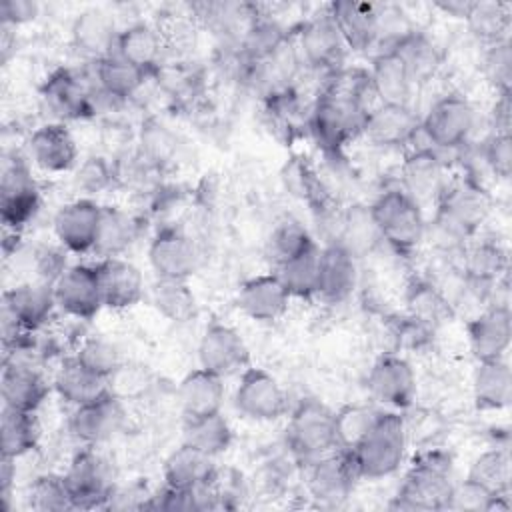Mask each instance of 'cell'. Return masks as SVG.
Returning <instances> with one entry per match:
<instances>
[{
  "label": "cell",
  "instance_id": "cell-1",
  "mask_svg": "<svg viewBox=\"0 0 512 512\" xmlns=\"http://www.w3.org/2000/svg\"><path fill=\"white\" fill-rule=\"evenodd\" d=\"M452 486L450 454L430 448L414 458L388 506L392 510H446Z\"/></svg>",
  "mask_w": 512,
  "mask_h": 512
},
{
  "label": "cell",
  "instance_id": "cell-2",
  "mask_svg": "<svg viewBox=\"0 0 512 512\" xmlns=\"http://www.w3.org/2000/svg\"><path fill=\"white\" fill-rule=\"evenodd\" d=\"M408 448V428L400 414L380 412L366 436L346 450L358 472V478L380 480L400 470Z\"/></svg>",
  "mask_w": 512,
  "mask_h": 512
},
{
  "label": "cell",
  "instance_id": "cell-3",
  "mask_svg": "<svg viewBox=\"0 0 512 512\" xmlns=\"http://www.w3.org/2000/svg\"><path fill=\"white\" fill-rule=\"evenodd\" d=\"M366 114V104L324 90L310 112L308 130L326 154H340L352 138L362 134Z\"/></svg>",
  "mask_w": 512,
  "mask_h": 512
},
{
  "label": "cell",
  "instance_id": "cell-4",
  "mask_svg": "<svg viewBox=\"0 0 512 512\" xmlns=\"http://www.w3.org/2000/svg\"><path fill=\"white\" fill-rule=\"evenodd\" d=\"M380 238L398 254L414 252L426 234L422 206L402 188L382 192L370 206Z\"/></svg>",
  "mask_w": 512,
  "mask_h": 512
},
{
  "label": "cell",
  "instance_id": "cell-5",
  "mask_svg": "<svg viewBox=\"0 0 512 512\" xmlns=\"http://www.w3.org/2000/svg\"><path fill=\"white\" fill-rule=\"evenodd\" d=\"M490 212V198L480 184L466 178L446 184L436 202L434 224L446 238L466 242L484 224Z\"/></svg>",
  "mask_w": 512,
  "mask_h": 512
},
{
  "label": "cell",
  "instance_id": "cell-6",
  "mask_svg": "<svg viewBox=\"0 0 512 512\" xmlns=\"http://www.w3.org/2000/svg\"><path fill=\"white\" fill-rule=\"evenodd\" d=\"M286 444L290 452L310 462L318 456H324L336 450L334 434V410L316 398L302 400L288 418L286 426Z\"/></svg>",
  "mask_w": 512,
  "mask_h": 512
},
{
  "label": "cell",
  "instance_id": "cell-7",
  "mask_svg": "<svg viewBox=\"0 0 512 512\" xmlns=\"http://www.w3.org/2000/svg\"><path fill=\"white\" fill-rule=\"evenodd\" d=\"M64 480L70 490L72 510L108 508L116 490L112 464L96 446H84L74 454L64 472Z\"/></svg>",
  "mask_w": 512,
  "mask_h": 512
},
{
  "label": "cell",
  "instance_id": "cell-8",
  "mask_svg": "<svg viewBox=\"0 0 512 512\" xmlns=\"http://www.w3.org/2000/svg\"><path fill=\"white\" fill-rule=\"evenodd\" d=\"M476 126V110L464 96H444L430 106L420 132L436 150H452L468 142Z\"/></svg>",
  "mask_w": 512,
  "mask_h": 512
},
{
  "label": "cell",
  "instance_id": "cell-9",
  "mask_svg": "<svg viewBox=\"0 0 512 512\" xmlns=\"http://www.w3.org/2000/svg\"><path fill=\"white\" fill-rule=\"evenodd\" d=\"M232 402L242 416L256 422L278 420L288 410V396L280 382L264 368L254 366L240 372Z\"/></svg>",
  "mask_w": 512,
  "mask_h": 512
},
{
  "label": "cell",
  "instance_id": "cell-10",
  "mask_svg": "<svg viewBox=\"0 0 512 512\" xmlns=\"http://www.w3.org/2000/svg\"><path fill=\"white\" fill-rule=\"evenodd\" d=\"M42 204L40 188L22 160L4 166L0 180V218L6 230L20 232L34 220Z\"/></svg>",
  "mask_w": 512,
  "mask_h": 512
},
{
  "label": "cell",
  "instance_id": "cell-11",
  "mask_svg": "<svg viewBox=\"0 0 512 512\" xmlns=\"http://www.w3.org/2000/svg\"><path fill=\"white\" fill-rule=\"evenodd\" d=\"M306 474V488L310 496L324 506L342 504L354 490L358 472L346 450H332L310 462Z\"/></svg>",
  "mask_w": 512,
  "mask_h": 512
},
{
  "label": "cell",
  "instance_id": "cell-12",
  "mask_svg": "<svg viewBox=\"0 0 512 512\" xmlns=\"http://www.w3.org/2000/svg\"><path fill=\"white\" fill-rule=\"evenodd\" d=\"M198 362L200 368L228 378L248 368L250 350L242 334L222 322L208 324L198 342Z\"/></svg>",
  "mask_w": 512,
  "mask_h": 512
},
{
  "label": "cell",
  "instance_id": "cell-13",
  "mask_svg": "<svg viewBox=\"0 0 512 512\" xmlns=\"http://www.w3.org/2000/svg\"><path fill=\"white\" fill-rule=\"evenodd\" d=\"M52 286L58 310L74 320L90 322L104 308L94 266L72 264Z\"/></svg>",
  "mask_w": 512,
  "mask_h": 512
},
{
  "label": "cell",
  "instance_id": "cell-14",
  "mask_svg": "<svg viewBox=\"0 0 512 512\" xmlns=\"http://www.w3.org/2000/svg\"><path fill=\"white\" fill-rule=\"evenodd\" d=\"M368 394L390 408L404 410L416 396V372L400 354H382L366 376Z\"/></svg>",
  "mask_w": 512,
  "mask_h": 512
},
{
  "label": "cell",
  "instance_id": "cell-15",
  "mask_svg": "<svg viewBox=\"0 0 512 512\" xmlns=\"http://www.w3.org/2000/svg\"><path fill=\"white\" fill-rule=\"evenodd\" d=\"M102 206L92 198H76L58 208L52 220L58 244L74 254L94 252Z\"/></svg>",
  "mask_w": 512,
  "mask_h": 512
},
{
  "label": "cell",
  "instance_id": "cell-16",
  "mask_svg": "<svg viewBox=\"0 0 512 512\" xmlns=\"http://www.w3.org/2000/svg\"><path fill=\"white\" fill-rule=\"evenodd\" d=\"M148 262L156 278L190 280L200 266V250L182 230L164 228L148 246Z\"/></svg>",
  "mask_w": 512,
  "mask_h": 512
},
{
  "label": "cell",
  "instance_id": "cell-17",
  "mask_svg": "<svg viewBox=\"0 0 512 512\" xmlns=\"http://www.w3.org/2000/svg\"><path fill=\"white\" fill-rule=\"evenodd\" d=\"M124 406L114 394H106L94 402L76 406L70 414V434L84 446H98L114 438L124 426Z\"/></svg>",
  "mask_w": 512,
  "mask_h": 512
},
{
  "label": "cell",
  "instance_id": "cell-18",
  "mask_svg": "<svg viewBox=\"0 0 512 512\" xmlns=\"http://www.w3.org/2000/svg\"><path fill=\"white\" fill-rule=\"evenodd\" d=\"M104 308L128 310L136 306L146 292L144 276L136 264L126 258H102L96 266Z\"/></svg>",
  "mask_w": 512,
  "mask_h": 512
},
{
  "label": "cell",
  "instance_id": "cell-19",
  "mask_svg": "<svg viewBox=\"0 0 512 512\" xmlns=\"http://www.w3.org/2000/svg\"><path fill=\"white\" fill-rule=\"evenodd\" d=\"M56 308L54 286L42 280L20 282L2 294V310L28 332L44 328Z\"/></svg>",
  "mask_w": 512,
  "mask_h": 512
},
{
  "label": "cell",
  "instance_id": "cell-20",
  "mask_svg": "<svg viewBox=\"0 0 512 512\" xmlns=\"http://www.w3.org/2000/svg\"><path fill=\"white\" fill-rule=\"evenodd\" d=\"M290 300L288 290L274 272L244 280L236 294L238 310L254 322H276L286 314Z\"/></svg>",
  "mask_w": 512,
  "mask_h": 512
},
{
  "label": "cell",
  "instance_id": "cell-21",
  "mask_svg": "<svg viewBox=\"0 0 512 512\" xmlns=\"http://www.w3.org/2000/svg\"><path fill=\"white\" fill-rule=\"evenodd\" d=\"M466 336L476 362L504 358L512 342L510 306H488L466 324Z\"/></svg>",
  "mask_w": 512,
  "mask_h": 512
},
{
  "label": "cell",
  "instance_id": "cell-22",
  "mask_svg": "<svg viewBox=\"0 0 512 512\" xmlns=\"http://www.w3.org/2000/svg\"><path fill=\"white\" fill-rule=\"evenodd\" d=\"M0 394L4 406L36 412L50 394V384L36 364L24 360H4Z\"/></svg>",
  "mask_w": 512,
  "mask_h": 512
},
{
  "label": "cell",
  "instance_id": "cell-23",
  "mask_svg": "<svg viewBox=\"0 0 512 512\" xmlns=\"http://www.w3.org/2000/svg\"><path fill=\"white\" fill-rule=\"evenodd\" d=\"M28 152L32 162L48 174H66L78 166V144L60 122L36 128L28 140Z\"/></svg>",
  "mask_w": 512,
  "mask_h": 512
},
{
  "label": "cell",
  "instance_id": "cell-24",
  "mask_svg": "<svg viewBox=\"0 0 512 512\" xmlns=\"http://www.w3.org/2000/svg\"><path fill=\"white\" fill-rule=\"evenodd\" d=\"M358 282L356 258L338 242L320 248L316 296L328 304H340L352 296Z\"/></svg>",
  "mask_w": 512,
  "mask_h": 512
},
{
  "label": "cell",
  "instance_id": "cell-25",
  "mask_svg": "<svg viewBox=\"0 0 512 512\" xmlns=\"http://www.w3.org/2000/svg\"><path fill=\"white\" fill-rule=\"evenodd\" d=\"M302 58L318 70H336L346 52V42L330 12L308 20L298 34Z\"/></svg>",
  "mask_w": 512,
  "mask_h": 512
},
{
  "label": "cell",
  "instance_id": "cell-26",
  "mask_svg": "<svg viewBox=\"0 0 512 512\" xmlns=\"http://www.w3.org/2000/svg\"><path fill=\"white\" fill-rule=\"evenodd\" d=\"M420 130V122L410 106L378 104L368 110L362 126V134L374 144L384 148H396L408 144Z\"/></svg>",
  "mask_w": 512,
  "mask_h": 512
},
{
  "label": "cell",
  "instance_id": "cell-27",
  "mask_svg": "<svg viewBox=\"0 0 512 512\" xmlns=\"http://www.w3.org/2000/svg\"><path fill=\"white\" fill-rule=\"evenodd\" d=\"M508 264V250L498 240H476L464 248V278L484 294H490V290L508 276Z\"/></svg>",
  "mask_w": 512,
  "mask_h": 512
},
{
  "label": "cell",
  "instance_id": "cell-28",
  "mask_svg": "<svg viewBox=\"0 0 512 512\" xmlns=\"http://www.w3.org/2000/svg\"><path fill=\"white\" fill-rule=\"evenodd\" d=\"M402 190L408 192L420 206L426 200L438 202L446 188L444 162L434 148H420L412 152L402 166Z\"/></svg>",
  "mask_w": 512,
  "mask_h": 512
},
{
  "label": "cell",
  "instance_id": "cell-29",
  "mask_svg": "<svg viewBox=\"0 0 512 512\" xmlns=\"http://www.w3.org/2000/svg\"><path fill=\"white\" fill-rule=\"evenodd\" d=\"M222 380L224 378L204 368H196L180 380L176 396H178V404L184 414V420L222 412V404H224Z\"/></svg>",
  "mask_w": 512,
  "mask_h": 512
},
{
  "label": "cell",
  "instance_id": "cell-30",
  "mask_svg": "<svg viewBox=\"0 0 512 512\" xmlns=\"http://www.w3.org/2000/svg\"><path fill=\"white\" fill-rule=\"evenodd\" d=\"M330 16L336 22L346 48L366 50L380 34V8L368 2H334Z\"/></svg>",
  "mask_w": 512,
  "mask_h": 512
},
{
  "label": "cell",
  "instance_id": "cell-31",
  "mask_svg": "<svg viewBox=\"0 0 512 512\" xmlns=\"http://www.w3.org/2000/svg\"><path fill=\"white\" fill-rule=\"evenodd\" d=\"M218 468L214 464V456L182 442L176 450L168 454L164 460V484L184 490H194L206 486L214 480Z\"/></svg>",
  "mask_w": 512,
  "mask_h": 512
},
{
  "label": "cell",
  "instance_id": "cell-32",
  "mask_svg": "<svg viewBox=\"0 0 512 512\" xmlns=\"http://www.w3.org/2000/svg\"><path fill=\"white\" fill-rule=\"evenodd\" d=\"M52 388L66 404H72L74 408L94 402L110 392L108 380L90 372L74 354L66 356L56 368Z\"/></svg>",
  "mask_w": 512,
  "mask_h": 512
},
{
  "label": "cell",
  "instance_id": "cell-33",
  "mask_svg": "<svg viewBox=\"0 0 512 512\" xmlns=\"http://www.w3.org/2000/svg\"><path fill=\"white\" fill-rule=\"evenodd\" d=\"M368 76L372 94L378 98L380 104L410 106V96L416 82L412 80L404 62L390 48L380 52L372 60Z\"/></svg>",
  "mask_w": 512,
  "mask_h": 512
},
{
  "label": "cell",
  "instance_id": "cell-34",
  "mask_svg": "<svg viewBox=\"0 0 512 512\" xmlns=\"http://www.w3.org/2000/svg\"><path fill=\"white\" fill-rule=\"evenodd\" d=\"M42 100L62 120H76L92 112L90 92L70 70H58L48 76L42 84Z\"/></svg>",
  "mask_w": 512,
  "mask_h": 512
},
{
  "label": "cell",
  "instance_id": "cell-35",
  "mask_svg": "<svg viewBox=\"0 0 512 512\" xmlns=\"http://www.w3.org/2000/svg\"><path fill=\"white\" fill-rule=\"evenodd\" d=\"M472 398L480 410H502L512 398V372L504 358L482 360L472 374Z\"/></svg>",
  "mask_w": 512,
  "mask_h": 512
},
{
  "label": "cell",
  "instance_id": "cell-36",
  "mask_svg": "<svg viewBox=\"0 0 512 512\" xmlns=\"http://www.w3.org/2000/svg\"><path fill=\"white\" fill-rule=\"evenodd\" d=\"M40 422L36 412H24L2 406L0 416V448L6 458H22L30 454L40 442Z\"/></svg>",
  "mask_w": 512,
  "mask_h": 512
},
{
  "label": "cell",
  "instance_id": "cell-37",
  "mask_svg": "<svg viewBox=\"0 0 512 512\" xmlns=\"http://www.w3.org/2000/svg\"><path fill=\"white\" fill-rule=\"evenodd\" d=\"M406 310L410 318L432 332L452 318V304L448 296L430 280H414L408 286Z\"/></svg>",
  "mask_w": 512,
  "mask_h": 512
},
{
  "label": "cell",
  "instance_id": "cell-38",
  "mask_svg": "<svg viewBox=\"0 0 512 512\" xmlns=\"http://www.w3.org/2000/svg\"><path fill=\"white\" fill-rule=\"evenodd\" d=\"M162 40L160 34L148 24H132L118 32L112 54L120 56L128 64L150 72L160 58Z\"/></svg>",
  "mask_w": 512,
  "mask_h": 512
},
{
  "label": "cell",
  "instance_id": "cell-39",
  "mask_svg": "<svg viewBox=\"0 0 512 512\" xmlns=\"http://www.w3.org/2000/svg\"><path fill=\"white\" fill-rule=\"evenodd\" d=\"M464 20L470 34L486 46L508 40L512 24L510 4L494 0H472Z\"/></svg>",
  "mask_w": 512,
  "mask_h": 512
},
{
  "label": "cell",
  "instance_id": "cell-40",
  "mask_svg": "<svg viewBox=\"0 0 512 512\" xmlns=\"http://www.w3.org/2000/svg\"><path fill=\"white\" fill-rule=\"evenodd\" d=\"M118 32L112 18L102 10H86L72 24L74 44L78 50L96 56V60L112 54Z\"/></svg>",
  "mask_w": 512,
  "mask_h": 512
},
{
  "label": "cell",
  "instance_id": "cell-41",
  "mask_svg": "<svg viewBox=\"0 0 512 512\" xmlns=\"http://www.w3.org/2000/svg\"><path fill=\"white\" fill-rule=\"evenodd\" d=\"M390 50L404 62L414 82H424L440 66V52L436 44L418 30L404 32L390 44Z\"/></svg>",
  "mask_w": 512,
  "mask_h": 512
},
{
  "label": "cell",
  "instance_id": "cell-42",
  "mask_svg": "<svg viewBox=\"0 0 512 512\" xmlns=\"http://www.w3.org/2000/svg\"><path fill=\"white\" fill-rule=\"evenodd\" d=\"M152 306L170 322H188L196 316L198 304L188 280L156 278L150 288Z\"/></svg>",
  "mask_w": 512,
  "mask_h": 512
},
{
  "label": "cell",
  "instance_id": "cell-43",
  "mask_svg": "<svg viewBox=\"0 0 512 512\" xmlns=\"http://www.w3.org/2000/svg\"><path fill=\"white\" fill-rule=\"evenodd\" d=\"M318 244L298 252L296 256L276 264L274 274L280 278L290 298H312L318 288Z\"/></svg>",
  "mask_w": 512,
  "mask_h": 512
},
{
  "label": "cell",
  "instance_id": "cell-44",
  "mask_svg": "<svg viewBox=\"0 0 512 512\" xmlns=\"http://www.w3.org/2000/svg\"><path fill=\"white\" fill-rule=\"evenodd\" d=\"M148 72L128 64L116 54H108L96 60V82L100 90L110 98H130L144 84Z\"/></svg>",
  "mask_w": 512,
  "mask_h": 512
},
{
  "label": "cell",
  "instance_id": "cell-45",
  "mask_svg": "<svg viewBox=\"0 0 512 512\" xmlns=\"http://www.w3.org/2000/svg\"><path fill=\"white\" fill-rule=\"evenodd\" d=\"M136 234H138V226L128 212L120 210L118 206H102L98 240H96L94 252L100 254L102 258L120 256L136 240Z\"/></svg>",
  "mask_w": 512,
  "mask_h": 512
},
{
  "label": "cell",
  "instance_id": "cell-46",
  "mask_svg": "<svg viewBox=\"0 0 512 512\" xmlns=\"http://www.w3.org/2000/svg\"><path fill=\"white\" fill-rule=\"evenodd\" d=\"M378 240L382 238L374 224L370 206H350L338 218V238L334 242L342 244L354 258L370 252Z\"/></svg>",
  "mask_w": 512,
  "mask_h": 512
},
{
  "label": "cell",
  "instance_id": "cell-47",
  "mask_svg": "<svg viewBox=\"0 0 512 512\" xmlns=\"http://www.w3.org/2000/svg\"><path fill=\"white\" fill-rule=\"evenodd\" d=\"M184 442L216 458L218 454L230 448L232 428L228 420L222 416V412L200 416V418H186Z\"/></svg>",
  "mask_w": 512,
  "mask_h": 512
},
{
  "label": "cell",
  "instance_id": "cell-48",
  "mask_svg": "<svg viewBox=\"0 0 512 512\" xmlns=\"http://www.w3.org/2000/svg\"><path fill=\"white\" fill-rule=\"evenodd\" d=\"M510 492H492L482 484L464 478L462 482H454L446 510L460 512H492V510H508Z\"/></svg>",
  "mask_w": 512,
  "mask_h": 512
},
{
  "label": "cell",
  "instance_id": "cell-49",
  "mask_svg": "<svg viewBox=\"0 0 512 512\" xmlns=\"http://www.w3.org/2000/svg\"><path fill=\"white\" fill-rule=\"evenodd\" d=\"M380 410L370 404H346L334 412V434L340 450H352L372 428Z\"/></svg>",
  "mask_w": 512,
  "mask_h": 512
},
{
  "label": "cell",
  "instance_id": "cell-50",
  "mask_svg": "<svg viewBox=\"0 0 512 512\" xmlns=\"http://www.w3.org/2000/svg\"><path fill=\"white\" fill-rule=\"evenodd\" d=\"M466 478L482 484L484 488H488L492 492H510L512 468H510L508 450L502 446L484 450L470 464Z\"/></svg>",
  "mask_w": 512,
  "mask_h": 512
},
{
  "label": "cell",
  "instance_id": "cell-51",
  "mask_svg": "<svg viewBox=\"0 0 512 512\" xmlns=\"http://www.w3.org/2000/svg\"><path fill=\"white\" fill-rule=\"evenodd\" d=\"M28 506L36 512L72 510V498L64 474H40L28 490Z\"/></svg>",
  "mask_w": 512,
  "mask_h": 512
},
{
  "label": "cell",
  "instance_id": "cell-52",
  "mask_svg": "<svg viewBox=\"0 0 512 512\" xmlns=\"http://www.w3.org/2000/svg\"><path fill=\"white\" fill-rule=\"evenodd\" d=\"M74 356H76L90 372H94V374H98V376H102V378H106V380H108V378L120 368V364L124 362V360H122V354H120V348H118L112 340H108V338H104V336H88V338H84V340L78 344Z\"/></svg>",
  "mask_w": 512,
  "mask_h": 512
},
{
  "label": "cell",
  "instance_id": "cell-53",
  "mask_svg": "<svg viewBox=\"0 0 512 512\" xmlns=\"http://www.w3.org/2000/svg\"><path fill=\"white\" fill-rule=\"evenodd\" d=\"M314 238L310 236V232L296 220L286 218L282 222L276 224V228L270 234L268 246H270V254L274 258L276 264L296 256L298 252L314 246Z\"/></svg>",
  "mask_w": 512,
  "mask_h": 512
},
{
  "label": "cell",
  "instance_id": "cell-54",
  "mask_svg": "<svg viewBox=\"0 0 512 512\" xmlns=\"http://www.w3.org/2000/svg\"><path fill=\"white\" fill-rule=\"evenodd\" d=\"M284 46L282 28L270 20H254L244 38V50L252 62H262L274 56Z\"/></svg>",
  "mask_w": 512,
  "mask_h": 512
},
{
  "label": "cell",
  "instance_id": "cell-55",
  "mask_svg": "<svg viewBox=\"0 0 512 512\" xmlns=\"http://www.w3.org/2000/svg\"><path fill=\"white\" fill-rule=\"evenodd\" d=\"M482 72L498 94H510L512 86V48L508 40L490 44L484 52Z\"/></svg>",
  "mask_w": 512,
  "mask_h": 512
},
{
  "label": "cell",
  "instance_id": "cell-56",
  "mask_svg": "<svg viewBox=\"0 0 512 512\" xmlns=\"http://www.w3.org/2000/svg\"><path fill=\"white\" fill-rule=\"evenodd\" d=\"M112 176L114 174H112L108 162L100 156H92V158L84 160L82 164H78V168L74 172V186L78 192L86 194L82 198H90L92 194L102 192L112 182Z\"/></svg>",
  "mask_w": 512,
  "mask_h": 512
},
{
  "label": "cell",
  "instance_id": "cell-57",
  "mask_svg": "<svg viewBox=\"0 0 512 512\" xmlns=\"http://www.w3.org/2000/svg\"><path fill=\"white\" fill-rule=\"evenodd\" d=\"M150 384L148 370L144 366L122 362L120 368L108 378V390L120 400L144 394Z\"/></svg>",
  "mask_w": 512,
  "mask_h": 512
},
{
  "label": "cell",
  "instance_id": "cell-58",
  "mask_svg": "<svg viewBox=\"0 0 512 512\" xmlns=\"http://www.w3.org/2000/svg\"><path fill=\"white\" fill-rule=\"evenodd\" d=\"M482 158L490 172L502 180L510 178L512 172V138L510 132H494L482 148Z\"/></svg>",
  "mask_w": 512,
  "mask_h": 512
},
{
  "label": "cell",
  "instance_id": "cell-59",
  "mask_svg": "<svg viewBox=\"0 0 512 512\" xmlns=\"http://www.w3.org/2000/svg\"><path fill=\"white\" fill-rule=\"evenodd\" d=\"M140 142H142V154L152 164L166 162L176 148L174 136L158 122H148L146 126H142Z\"/></svg>",
  "mask_w": 512,
  "mask_h": 512
},
{
  "label": "cell",
  "instance_id": "cell-60",
  "mask_svg": "<svg viewBox=\"0 0 512 512\" xmlns=\"http://www.w3.org/2000/svg\"><path fill=\"white\" fill-rule=\"evenodd\" d=\"M34 266H36V276H38L36 280L54 284L58 280V276L68 268L64 248L62 246L60 248H50V246L40 248L36 252Z\"/></svg>",
  "mask_w": 512,
  "mask_h": 512
},
{
  "label": "cell",
  "instance_id": "cell-61",
  "mask_svg": "<svg viewBox=\"0 0 512 512\" xmlns=\"http://www.w3.org/2000/svg\"><path fill=\"white\" fill-rule=\"evenodd\" d=\"M284 180H286V186L292 190V194H298L302 198H316L318 196L314 172L302 162L288 164Z\"/></svg>",
  "mask_w": 512,
  "mask_h": 512
},
{
  "label": "cell",
  "instance_id": "cell-62",
  "mask_svg": "<svg viewBox=\"0 0 512 512\" xmlns=\"http://www.w3.org/2000/svg\"><path fill=\"white\" fill-rule=\"evenodd\" d=\"M40 12L38 2L34 0H2L0 2V16L4 24H26L32 22Z\"/></svg>",
  "mask_w": 512,
  "mask_h": 512
},
{
  "label": "cell",
  "instance_id": "cell-63",
  "mask_svg": "<svg viewBox=\"0 0 512 512\" xmlns=\"http://www.w3.org/2000/svg\"><path fill=\"white\" fill-rule=\"evenodd\" d=\"M16 460L14 458H6L2 456V464H0V500H2V508H8V500L12 494V480L16 478Z\"/></svg>",
  "mask_w": 512,
  "mask_h": 512
},
{
  "label": "cell",
  "instance_id": "cell-64",
  "mask_svg": "<svg viewBox=\"0 0 512 512\" xmlns=\"http://www.w3.org/2000/svg\"><path fill=\"white\" fill-rule=\"evenodd\" d=\"M470 2L472 0H442V2H436V6L440 10H444L448 16H456V18H464L468 8H470Z\"/></svg>",
  "mask_w": 512,
  "mask_h": 512
}]
</instances>
